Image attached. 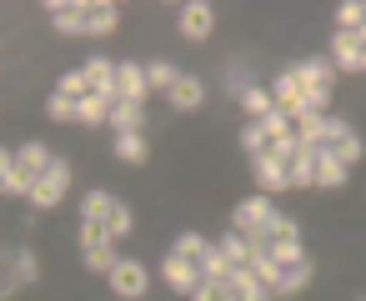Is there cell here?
Here are the masks:
<instances>
[{
    "label": "cell",
    "mask_w": 366,
    "mask_h": 301,
    "mask_svg": "<svg viewBox=\"0 0 366 301\" xmlns=\"http://www.w3.org/2000/svg\"><path fill=\"white\" fill-rule=\"evenodd\" d=\"M71 176H76V171H71V161H66V156H56V161H51V171L31 186V206H36V211H56V206H61V196H66V186H71Z\"/></svg>",
    "instance_id": "1"
},
{
    "label": "cell",
    "mask_w": 366,
    "mask_h": 301,
    "mask_svg": "<svg viewBox=\"0 0 366 301\" xmlns=\"http://www.w3.org/2000/svg\"><path fill=\"white\" fill-rule=\"evenodd\" d=\"M106 281H111V296H121V301H141V296L151 291V266L136 261V256H121V266H116Z\"/></svg>",
    "instance_id": "2"
},
{
    "label": "cell",
    "mask_w": 366,
    "mask_h": 301,
    "mask_svg": "<svg viewBox=\"0 0 366 301\" xmlns=\"http://www.w3.org/2000/svg\"><path fill=\"white\" fill-rule=\"evenodd\" d=\"M271 256L281 261V271H286V266H296V261H306L301 226H296L291 216H276V221H271Z\"/></svg>",
    "instance_id": "3"
},
{
    "label": "cell",
    "mask_w": 366,
    "mask_h": 301,
    "mask_svg": "<svg viewBox=\"0 0 366 301\" xmlns=\"http://www.w3.org/2000/svg\"><path fill=\"white\" fill-rule=\"evenodd\" d=\"M276 221V206H271V196H246V201H236V211H231V231H241V236H251V231H261V226H271Z\"/></svg>",
    "instance_id": "4"
},
{
    "label": "cell",
    "mask_w": 366,
    "mask_h": 301,
    "mask_svg": "<svg viewBox=\"0 0 366 301\" xmlns=\"http://www.w3.org/2000/svg\"><path fill=\"white\" fill-rule=\"evenodd\" d=\"M161 281H166L176 296H196V291H201V266L186 261V256H176V251H166V261H161Z\"/></svg>",
    "instance_id": "5"
},
{
    "label": "cell",
    "mask_w": 366,
    "mask_h": 301,
    "mask_svg": "<svg viewBox=\"0 0 366 301\" xmlns=\"http://www.w3.org/2000/svg\"><path fill=\"white\" fill-rule=\"evenodd\" d=\"M251 176H256V191H261V196H281V191H291V176H286V161H276L271 151H261V156H251Z\"/></svg>",
    "instance_id": "6"
},
{
    "label": "cell",
    "mask_w": 366,
    "mask_h": 301,
    "mask_svg": "<svg viewBox=\"0 0 366 301\" xmlns=\"http://www.w3.org/2000/svg\"><path fill=\"white\" fill-rule=\"evenodd\" d=\"M176 26H181V36H186V41H206V36L216 31V6H211V0H186Z\"/></svg>",
    "instance_id": "7"
},
{
    "label": "cell",
    "mask_w": 366,
    "mask_h": 301,
    "mask_svg": "<svg viewBox=\"0 0 366 301\" xmlns=\"http://www.w3.org/2000/svg\"><path fill=\"white\" fill-rule=\"evenodd\" d=\"M271 101H276V111H286L291 121L306 111V91H301V81H296V71H281L276 81H271Z\"/></svg>",
    "instance_id": "8"
},
{
    "label": "cell",
    "mask_w": 366,
    "mask_h": 301,
    "mask_svg": "<svg viewBox=\"0 0 366 301\" xmlns=\"http://www.w3.org/2000/svg\"><path fill=\"white\" fill-rule=\"evenodd\" d=\"M361 56H366V46H361L356 31H336V36H331V66H336V71H351V76H356V71H361Z\"/></svg>",
    "instance_id": "9"
},
{
    "label": "cell",
    "mask_w": 366,
    "mask_h": 301,
    "mask_svg": "<svg viewBox=\"0 0 366 301\" xmlns=\"http://www.w3.org/2000/svg\"><path fill=\"white\" fill-rule=\"evenodd\" d=\"M41 281V256L36 251H11V271H6V296H16L21 286Z\"/></svg>",
    "instance_id": "10"
},
{
    "label": "cell",
    "mask_w": 366,
    "mask_h": 301,
    "mask_svg": "<svg viewBox=\"0 0 366 301\" xmlns=\"http://www.w3.org/2000/svg\"><path fill=\"white\" fill-rule=\"evenodd\" d=\"M81 71H86V81H91V91H96V96H106L111 106L121 101V91H116V71H121V66H111L106 56H91Z\"/></svg>",
    "instance_id": "11"
},
{
    "label": "cell",
    "mask_w": 366,
    "mask_h": 301,
    "mask_svg": "<svg viewBox=\"0 0 366 301\" xmlns=\"http://www.w3.org/2000/svg\"><path fill=\"white\" fill-rule=\"evenodd\" d=\"M116 91H121V101H141V106H146V96H151L146 66H136V61H121V71H116Z\"/></svg>",
    "instance_id": "12"
},
{
    "label": "cell",
    "mask_w": 366,
    "mask_h": 301,
    "mask_svg": "<svg viewBox=\"0 0 366 301\" xmlns=\"http://www.w3.org/2000/svg\"><path fill=\"white\" fill-rule=\"evenodd\" d=\"M291 71H296L301 91H331V76H336L331 56H326V61H321V56H311V61H301V66H291Z\"/></svg>",
    "instance_id": "13"
},
{
    "label": "cell",
    "mask_w": 366,
    "mask_h": 301,
    "mask_svg": "<svg viewBox=\"0 0 366 301\" xmlns=\"http://www.w3.org/2000/svg\"><path fill=\"white\" fill-rule=\"evenodd\" d=\"M296 141H301L306 151H316V146H326V141H331V116H316V111H301V116H296Z\"/></svg>",
    "instance_id": "14"
},
{
    "label": "cell",
    "mask_w": 366,
    "mask_h": 301,
    "mask_svg": "<svg viewBox=\"0 0 366 301\" xmlns=\"http://www.w3.org/2000/svg\"><path fill=\"white\" fill-rule=\"evenodd\" d=\"M346 181H351V171L331 156V146H316V186L321 191H341Z\"/></svg>",
    "instance_id": "15"
},
{
    "label": "cell",
    "mask_w": 366,
    "mask_h": 301,
    "mask_svg": "<svg viewBox=\"0 0 366 301\" xmlns=\"http://www.w3.org/2000/svg\"><path fill=\"white\" fill-rule=\"evenodd\" d=\"M46 11H51L61 36H86V6H81V0H71V6H66V0H51Z\"/></svg>",
    "instance_id": "16"
},
{
    "label": "cell",
    "mask_w": 366,
    "mask_h": 301,
    "mask_svg": "<svg viewBox=\"0 0 366 301\" xmlns=\"http://www.w3.org/2000/svg\"><path fill=\"white\" fill-rule=\"evenodd\" d=\"M31 186H36V176L16 166V151H6V161H0V191H6V196H26V201H31Z\"/></svg>",
    "instance_id": "17"
},
{
    "label": "cell",
    "mask_w": 366,
    "mask_h": 301,
    "mask_svg": "<svg viewBox=\"0 0 366 301\" xmlns=\"http://www.w3.org/2000/svg\"><path fill=\"white\" fill-rule=\"evenodd\" d=\"M111 131H116V136L146 131V106H141V101H116V106H111Z\"/></svg>",
    "instance_id": "18"
},
{
    "label": "cell",
    "mask_w": 366,
    "mask_h": 301,
    "mask_svg": "<svg viewBox=\"0 0 366 301\" xmlns=\"http://www.w3.org/2000/svg\"><path fill=\"white\" fill-rule=\"evenodd\" d=\"M166 101H171L176 111H196V106L206 101V86H201L196 76H186V71H181V81H176V86L166 91Z\"/></svg>",
    "instance_id": "19"
},
{
    "label": "cell",
    "mask_w": 366,
    "mask_h": 301,
    "mask_svg": "<svg viewBox=\"0 0 366 301\" xmlns=\"http://www.w3.org/2000/svg\"><path fill=\"white\" fill-rule=\"evenodd\" d=\"M311 276H316V261L306 256V261H296V266H286V271H281V286H276L271 296H301V291L311 286Z\"/></svg>",
    "instance_id": "20"
},
{
    "label": "cell",
    "mask_w": 366,
    "mask_h": 301,
    "mask_svg": "<svg viewBox=\"0 0 366 301\" xmlns=\"http://www.w3.org/2000/svg\"><path fill=\"white\" fill-rule=\"evenodd\" d=\"M121 26V11L111 6V0H96V6H86V36H111Z\"/></svg>",
    "instance_id": "21"
},
{
    "label": "cell",
    "mask_w": 366,
    "mask_h": 301,
    "mask_svg": "<svg viewBox=\"0 0 366 301\" xmlns=\"http://www.w3.org/2000/svg\"><path fill=\"white\" fill-rule=\"evenodd\" d=\"M111 151L126 161V166H146V156H151V146H146V131H131V136H116L111 141Z\"/></svg>",
    "instance_id": "22"
},
{
    "label": "cell",
    "mask_w": 366,
    "mask_h": 301,
    "mask_svg": "<svg viewBox=\"0 0 366 301\" xmlns=\"http://www.w3.org/2000/svg\"><path fill=\"white\" fill-rule=\"evenodd\" d=\"M51 161H56V156H51V151H46L41 141H26V146L16 151V166H21V171H31L36 181H41L46 171H51Z\"/></svg>",
    "instance_id": "23"
},
{
    "label": "cell",
    "mask_w": 366,
    "mask_h": 301,
    "mask_svg": "<svg viewBox=\"0 0 366 301\" xmlns=\"http://www.w3.org/2000/svg\"><path fill=\"white\" fill-rule=\"evenodd\" d=\"M76 121H81V126H111V101L91 91L86 101H76Z\"/></svg>",
    "instance_id": "24"
},
{
    "label": "cell",
    "mask_w": 366,
    "mask_h": 301,
    "mask_svg": "<svg viewBox=\"0 0 366 301\" xmlns=\"http://www.w3.org/2000/svg\"><path fill=\"white\" fill-rule=\"evenodd\" d=\"M236 101L251 111V121H266V116L276 111V101H271V91H266V86H246V91H236Z\"/></svg>",
    "instance_id": "25"
},
{
    "label": "cell",
    "mask_w": 366,
    "mask_h": 301,
    "mask_svg": "<svg viewBox=\"0 0 366 301\" xmlns=\"http://www.w3.org/2000/svg\"><path fill=\"white\" fill-rule=\"evenodd\" d=\"M286 176H291V191H311V186H316V151H301V156L286 166Z\"/></svg>",
    "instance_id": "26"
},
{
    "label": "cell",
    "mask_w": 366,
    "mask_h": 301,
    "mask_svg": "<svg viewBox=\"0 0 366 301\" xmlns=\"http://www.w3.org/2000/svg\"><path fill=\"white\" fill-rule=\"evenodd\" d=\"M236 276V266H231V256L221 251V246H211L206 256H201V281H231Z\"/></svg>",
    "instance_id": "27"
},
{
    "label": "cell",
    "mask_w": 366,
    "mask_h": 301,
    "mask_svg": "<svg viewBox=\"0 0 366 301\" xmlns=\"http://www.w3.org/2000/svg\"><path fill=\"white\" fill-rule=\"evenodd\" d=\"M111 206H116L111 191H86V196H81V221H106Z\"/></svg>",
    "instance_id": "28"
},
{
    "label": "cell",
    "mask_w": 366,
    "mask_h": 301,
    "mask_svg": "<svg viewBox=\"0 0 366 301\" xmlns=\"http://www.w3.org/2000/svg\"><path fill=\"white\" fill-rule=\"evenodd\" d=\"M211 246H216V241H206V236H201V231H181V236H176V246H171V251H176V256H186V261H196V266H201V256H206V251H211Z\"/></svg>",
    "instance_id": "29"
},
{
    "label": "cell",
    "mask_w": 366,
    "mask_h": 301,
    "mask_svg": "<svg viewBox=\"0 0 366 301\" xmlns=\"http://www.w3.org/2000/svg\"><path fill=\"white\" fill-rule=\"evenodd\" d=\"M216 246H221V251L231 256V266H251V261H256V251H251V241H246L241 231H226V236H221Z\"/></svg>",
    "instance_id": "30"
},
{
    "label": "cell",
    "mask_w": 366,
    "mask_h": 301,
    "mask_svg": "<svg viewBox=\"0 0 366 301\" xmlns=\"http://www.w3.org/2000/svg\"><path fill=\"white\" fill-rule=\"evenodd\" d=\"M331 156H336V161H341V166L351 171V166H361V156H366V141H361V136L351 131V136H341V141L331 146Z\"/></svg>",
    "instance_id": "31"
},
{
    "label": "cell",
    "mask_w": 366,
    "mask_h": 301,
    "mask_svg": "<svg viewBox=\"0 0 366 301\" xmlns=\"http://www.w3.org/2000/svg\"><path fill=\"white\" fill-rule=\"evenodd\" d=\"M251 271H256V281H261L266 291H276V286H281V261H276L271 251H256V261H251Z\"/></svg>",
    "instance_id": "32"
},
{
    "label": "cell",
    "mask_w": 366,
    "mask_h": 301,
    "mask_svg": "<svg viewBox=\"0 0 366 301\" xmlns=\"http://www.w3.org/2000/svg\"><path fill=\"white\" fill-rule=\"evenodd\" d=\"M366 26V0H341L336 6V31H361Z\"/></svg>",
    "instance_id": "33"
},
{
    "label": "cell",
    "mask_w": 366,
    "mask_h": 301,
    "mask_svg": "<svg viewBox=\"0 0 366 301\" xmlns=\"http://www.w3.org/2000/svg\"><path fill=\"white\" fill-rule=\"evenodd\" d=\"M116 236H111V226L106 221H81V251H101V246H111Z\"/></svg>",
    "instance_id": "34"
},
{
    "label": "cell",
    "mask_w": 366,
    "mask_h": 301,
    "mask_svg": "<svg viewBox=\"0 0 366 301\" xmlns=\"http://www.w3.org/2000/svg\"><path fill=\"white\" fill-rule=\"evenodd\" d=\"M146 81H151V91H171V86L181 81V71H176L171 61H151V66H146Z\"/></svg>",
    "instance_id": "35"
},
{
    "label": "cell",
    "mask_w": 366,
    "mask_h": 301,
    "mask_svg": "<svg viewBox=\"0 0 366 301\" xmlns=\"http://www.w3.org/2000/svg\"><path fill=\"white\" fill-rule=\"evenodd\" d=\"M121 266V256H116V241L111 246H101V251H86V271H96V276H111Z\"/></svg>",
    "instance_id": "36"
},
{
    "label": "cell",
    "mask_w": 366,
    "mask_h": 301,
    "mask_svg": "<svg viewBox=\"0 0 366 301\" xmlns=\"http://www.w3.org/2000/svg\"><path fill=\"white\" fill-rule=\"evenodd\" d=\"M241 146H246L251 156L271 151V136H266V126H261V121H246V126H241Z\"/></svg>",
    "instance_id": "37"
},
{
    "label": "cell",
    "mask_w": 366,
    "mask_h": 301,
    "mask_svg": "<svg viewBox=\"0 0 366 301\" xmlns=\"http://www.w3.org/2000/svg\"><path fill=\"white\" fill-rule=\"evenodd\" d=\"M56 91H61V96H71V101H86V96H91V81H86V71H66Z\"/></svg>",
    "instance_id": "38"
},
{
    "label": "cell",
    "mask_w": 366,
    "mask_h": 301,
    "mask_svg": "<svg viewBox=\"0 0 366 301\" xmlns=\"http://www.w3.org/2000/svg\"><path fill=\"white\" fill-rule=\"evenodd\" d=\"M106 226H111V236H116V241H126V236H131V226H136V221H131V206H126V201H116V206H111V216H106Z\"/></svg>",
    "instance_id": "39"
},
{
    "label": "cell",
    "mask_w": 366,
    "mask_h": 301,
    "mask_svg": "<svg viewBox=\"0 0 366 301\" xmlns=\"http://www.w3.org/2000/svg\"><path fill=\"white\" fill-rule=\"evenodd\" d=\"M191 301H241V296H236L231 281H201V291H196Z\"/></svg>",
    "instance_id": "40"
},
{
    "label": "cell",
    "mask_w": 366,
    "mask_h": 301,
    "mask_svg": "<svg viewBox=\"0 0 366 301\" xmlns=\"http://www.w3.org/2000/svg\"><path fill=\"white\" fill-rule=\"evenodd\" d=\"M261 126H266V136H271V141H281V136H296V121H291L286 111H271Z\"/></svg>",
    "instance_id": "41"
},
{
    "label": "cell",
    "mask_w": 366,
    "mask_h": 301,
    "mask_svg": "<svg viewBox=\"0 0 366 301\" xmlns=\"http://www.w3.org/2000/svg\"><path fill=\"white\" fill-rule=\"evenodd\" d=\"M46 116H51V121H76V101H71V96H61V91H56V96H51V101H46Z\"/></svg>",
    "instance_id": "42"
},
{
    "label": "cell",
    "mask_w": 366,
    "mask_h": 301,
    "mask_svg": "<svg viewBox=\"0 0 366 301\" xmlns=\"http://www.w3.org/2000/svg\"><path fill=\"white\" fill-rule=\"evenodd\" d=\"M301 151H306V146H301L296 136H281V141H271V156H276V161H286V166H291Z\"/></svg>",
    "instance_id": "43"
},
{
    "label": "cell",
    "mask_w": 366,
    "mask_h": 301,
    "mask_svg": "<svg viewBox=\"0 0 366 301\" xmlns=\"http://www.w3.org/2000/svg\"><path fill=\"white\" fill-rule=\"evenodd\" d=\"M231 286H236V296H246V291H261V281H256V271H251V266H236Z\"/></svg>",
    "instance_id": "44"
},
{
    "label": "cell",
    "mask_w": 366,
    "mask_h": 301,
    "mask_svg": "<svg viewBox=\"0 0 366 301\" xmlns=\"http://www.w3.org/2000/svg\"><path fill=\"white\" fill-rule=\"evenodd\" d=\"M241 301H271V291H266V286H261V291H246V296H241Z\"/></svg>",
    "instance_id": "45"
},
{
    "label": "cell",
    "mask_w": 366,
    "mask_h": 301,
    "mask_svg": "<svg viewBox=\"0 0 366 301\" xmlns=\"http://www.w3.org/2000/svg\"><path fill=\"white\" fill-rule=\"evenodd\" d=\"M356 36H361V46H366V26H361V31H356Z\"/></svg>",
    "instance_id": "46"
},
{
    "label": "cell",
    "mask_w": 366,
    "mask_h": 301,
    "mask_svg": "<svg viewBox=\"0 0 366 301\" xmlns=\"http://www.w3.org/2000/svg\"><path fill=\"white\" fill-rule=\"evenodd\" d=\"M361 71H366V56H361Z\"/></svg>",
    "instance_id": "47"
}]
</instances>
